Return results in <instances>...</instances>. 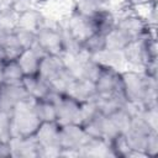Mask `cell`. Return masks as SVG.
Wrapping results in <instances>:
<instances>
[{
  "label": "cell",
  "instance_id": "obj_12",
  "mask_svg": "<svg viewBox=\"0 0 158 158\" xmlns=\"http://www.w3.org/2000/svg\"><path fill=\"white\" fill-rule=\"evenodd\" d=\"M65 94L69 95L70 98L75 99L79 102L94 99L96 96L95 83L89 79H85V78L75 77L73 79V81L70 83V85L68 86Z\"/></svg>",
  "mask_w": 158,
  "mask_h": 158
},
{
  "label": "cell",
  "instance_id": "obj_4",
  "mask_svg": "<svg viewBox=\"0 0 158 158\" xmlns=\"http://www.w3.org/2000/svg\"><path fill=\"white\" fill-rule=\"evenodd\" d=\"M40 146V157H59V125L54 122H42L35 133Z\"/></svg>",
  "mask_w": 158,
  "mask_h": 158
},
{
  "label": "cell",
  "instance_id": "obj_24",
  "mask_svg": "<svg viewBox=\"0 0 158 158\" xmlns=\"http://www.w3.org/2000/svg\"><path fill=\"white\" fill-rule=\"evenodd\" d=\"M98 115H100V112H99L98 105L95 102V98L86 100V101H83L79 105V114H78L77 123L84 126L88 122H90L91 120H94Z\"/></svg>",
  "mask_w": 158,
  "mask_h": 158
},
{
  "label": "cell",
  "instance_id": "obj_20",
  "mask_svg": "<svg viewBox=\"0 0 158 158\" xmlns=\"http://www.w3.org/2000/svg\"><path fill=\"white\" fill-rule=\"evenodd\" d=\"M23 77V72L17 60H7L1 64V83L21 84Z\"/></svg>",
  "mask_w": 158,
  "mask_h": 158
},
{
  "label": "cell",
  "instance_id": "obj_15",
  "mask_svg": "<svg viewBox=\"0 0 158 158\" xmlns=\"http://www.w3.org/2000/svg\"><path fill=\"white\" fill-rule=\"evenodd\" d=\"M65 67H67V64L62 56L44 54L40 60V67H38L37 74L42 79H44L47 83H49V80L53 79Z\"/></svg>",
  "mask_w": 158,
  "mask_h": 158
},
{
  "label": "cell",
  "instance_id": "obj_8",
  "mask_svg": "<svg viewBox=\"0 0 158 158\" xmlns=\"http://www.w3.org/2000/svg\"><path fill=\"white\" fill-rule=\"evenodd\" d=\"M30 98L22 84H5L0 83V111L10 112L14 106Z\"/></svg>",
  "mask_w": 158,
  "mask_h": 158
},
{
  "label": "cell",
  "instance_id": "obj_1",
  "mask_svg": "<svg viewBox=\"0 0 158 158\" xmlns=\"http://www.w3.org/2000/svg\"><path fill=\"white\" fill-rule=\"evenodd\" d=\"M12 137H31L35 136L42 123L35 109V100L27 98L17 102L10 111Z\"/></svg>",
  "mask_w": 158,
  "mask_h": 158
},
{
  "label": "cell",
  "instance_id": "obj_21",
  "mask_svg": "<svg viewBox=\"0 0 158 158\" xmlns=\"http://www.w3.org/2000/svg\"><path fill=\"white\" fill-rule=\"evenodd\" d=\"M35 109L41 122H54L57 120L56 104L51 96L46 99L35 100Z\"/></svg>",
  "mask_w": 158,
  "mask_h": 158
},
{
  "label": "cell",
  "instance_id": "obj_10",
  "mask_svg": "<svg viewBox=\"0 0 158 158\" xmlns=\"http://www.w3.org/2000/svg\"><path fill=\"white\" fill-rule=\"evenodd\" d=\"M44 23H46V20L42 16V14L32 7H28L25 11L17 14L15 28L36 35Z\"/></svg>",
  "mask_w": 158,
  "mask_h": 158
},
{
  "label": "cell",
  "instance_id": "obj_9",
  "mask_svg": "<svg viewBox=\"0 0 158 158\" xmlns=\"http://www.w3.org/2000/svg\"><path fill=\"white\" fill-rule=\"evenodd\" d=\"M64 28L68 31V33L80 44L90 36L94 33V28L90 21V17L81 16L79 14L72 12L67 25Z\"/></svg>",
  "mask_w": 158,
  "mask_h": 158
},
{
  "label": "cell",
  "instance_id": "obj_27",
  "mask_svg": "<svg viewBox=\"0 0 158 158\" xmlns=\"http://www.w3.org/2000/svg\"><path fill=\"white\" fill-rule=\"evenodd\" d=\"M100 7H101V5H99V4H96L91 0H75L73 12L79 14V15L85 16V17H90Z\"/></svg>",
  "mask_w": 158,
  "mask_h": 158
},
{
  "label": "cell",
  "instance_id": "obj_28",
  "mask_svg": "<svg viewBox=\"0 0 158 158\" xmlns=\"http://www.w3.org/2000/svg\"><path fill=\"white\" fill-rule=\"evenodd\" d=\"M11 121L10 112L0 111V143H6L11 139Z\"/></svg>",
  "mask_w": 158,
  "mask_h": 158
},
{
  "label": "cell",
  "instance_id": "obj_16",
  "mask_svg": "<svg viewBox=\"0 0 158 158\" xmlns=\"http://www.w3.org/2000/svg\"><path fill=\"white\" fill-rule=\"evenodd\" d=\"M90 21H91L94 32L105 36L112 28L116 27L117 19L109 9H106L105 6H101L93 16H90Z\"/></svg>",
  "mask_w": 158,
  "mask_h": 158
},
{
  "label": "cell",
  "instance_id": "obj_7",
  "mask_svg": "<svg viewBox=\"0 0 158 158\" xmlns=\"http://www.w3.org/2000/svg\"><path fill=\"white\" fill-rule=\"evenodd\" d=\"M120 72L121 70L111 68V67H102L99 77L95 80L96 95L122 94Z\"/></svg>",
  "mask_w": 158,
  "mask_h": 158
},
{
  "label": "cell",
  "instance_id": "obj_6",
  "mask_svg": "<svg viewBox=\"0 0 158 158\" xmlns=\"http://www.w3.org/2000/svg\"><path fill=\"white\" fill-rule=\"evenodd\" d=\"M116 27L120 28L131 41L138 40L148 33L151 30L156 28V26L151 25L148 21L143 20L141 16L136 14H127L117 19Z\"/></svg>",
  "mask_w": 158,
  "mask_h": 158
},
{
  "label": "cell",
  "instance_id": "obj_34",
  "mask_svg": "<svg viewBox=\"0 0 158 158\" xmlns=\"http://www.w3.org/2000/svg\"><path fill=\"white\" fill-rule=\"evenodd\" d=\"M0 9H1V2H0Z\"/></svg>",
  "mask_w": 158,
  "mask_h": 158
},
{
  "label": "cell",
  "instance_id": "obj_13",
  "mask_svg": "<svg viewBox=\"0 0 158 158\" xmlns=\"http://www.w3.org/2000/svg\"><path fill=\"white\" fill-rule=\"evenodd\" d=\"M22 86L25 88L27 95L33 99V100H38V99H46L49 98L51 94L53 93L49 84L42 79L38 74L35 75H25L22 79Z\"/></svg>",
  "mask_w": 158,
  "mask_h": 158
},
{
  "label": "cell",
  "instance_id": "obj_30",
  "mask_svg": "<svg viewBox=\"0 0 158 158\" xmlns=\"http://www.w3.org/2000/svg\"><path fill=\"white\" fill-rule=\"evenodd\" d=\"M144 152H146L147 157H154L157 154V152H158V132H152L148 136Z\"/></svg>",
  "mask_w": 158,
  "mask_h": 158
},
{
  "label": "cell",
  "instance_id": "obj_3",
  "mask_svg": "<svg viewBox=\"0 0 158 158\" xmlns=\"http://www.w3.org/2000/svg\"><path fill=\"white\" fill-rule=\"evenodd\" d=\"M35 46L43 53L49 56H63L64 42L62 27L49 26L44 23L36 33Z\"/></svg>",
  "mask_w": 158,
  "mask_h": 158
},
{
  "label": "cell",
  "instance_id": "obj_29",
  "mask_svg": "<svg viewBox=\"0 0 158 158\" xmlns=\"http://www.w3.org/2000/svg\"><path fill=\"white\" fill-rule=\"evenodd\" d=\"M16 14L9 9H0V31H11L15 30L16 25Z\"/></svg>",
  "mask_w": 158,
  "mask_h": 158
},
{
  "label": "cell",
  "instance_id": "obj_26",
  "mask_svg": "<svg viewBox=\"0 0 158 158\" xmlns=\"http://www.w3.org/2000/svg\"><path fill=\"white\" fill-rule=\"evenodd\" d=\"M93 59H95L98 63H100L104 67H111L115 69H118L123 62L122 54L117 53V52H112L109 49H104L101 52H99L95 56H91Z\"/></svg>",
  "mask_w": 158,
  "mask_h": 158
},
{
  "label": "cell",
  "instance_id": "obj_14",
  "mask_svg": "<svg viewBox=\"0 0 158 158\" xmlns=\"http://www.w3.org/2000/svg\"><path fill=\"white\" fill-rule=\"evenodd\" d=\"M121 54H122L123 60L130 63L133 67L143 68V65L148 60L147 54H146V49H144V43H143L142 38L130 41Z\"/></svg>",
  "mask_w": 158,
  "mask_h": 158
},
{
  "label": "cell",
  "instance_id": "obj_18",
  "mask_svg": "<svg viewBox=\"0 0 158 158\" xmlns=\"http://www.w3.org/2000/svg\"><path fill=\"white\" fill-rule=\"evenodd\" d=\"M79 157H114L110 143L102 138H89L80 148Z\"/></svg>",
  "mask_w": 158,
  "mask_h": 158
},
{
  "label": "cell",
  "instance_id": "obj_22",
  "mask_svg": "<svg viewBox=\"0 0 158 158\" xmlns=\"http://www.w3.org/2000/svg\"><path fill=\"white\" fill-rule=\"evenodd\" d=\"M131 40L117 27L112 28L107 35H105V49L122 53L125 47Z\"/></svg>",
  "mask_w": 158,
  "mask_h": 158
},
{
  "label": "cell",
  "instance_id": "obj_2",
  "mask_svg": "<svg viewBox=\"0 0 158 158\" xmlns=\"http://www.w3.org/2000/svg\"><path fill=\"white\" fill-rule=\"evenodd\" d=\"M90 137L84 127L79 123L59 125V157H79L80 148L88 142Z\"/></svg>",
  "mask_w": 158,
  "mask_h": 158
},
{
  "label": "cell",
  "instance_id": "obj_5",
  "mask_svg": "<svg viewBox=\"0 0 158 158\" xmlns=\"http://www.w3.org/2000/svg\"><path fill=\"white\" fill-rule=\"evenodd\" d=\"M51 98L54 100L56 104L57 123L60 126L68 123H77L80 102L67 94H58L54 91L51 94Z\"/></svg>",
  "mask_w": 158,
  "mask_h": 158
},
{
  "label": "cell",
  "instance_id": "obj_19",
  "mask_svg": "<svg viewBox=\"0 0 158 158\" xmlns=\"http://www.w3.org/2000/svg\"><path fill=\"white\" fill-rule=\"evenodd\" d=\"M95 102L98 105L99 112L101 115H111L116 110L126 105V100L122 94H111V95H96Z\"/></svg>",
  "mask_w": 158,
  "mask_h": 158
},
{
  "label": "cell",
  "instance_id": "obj_25",
  "mask_svg": "<svg viewBox=\"0 0 158 158\" xmlns=\"http://www.w3.org/2000/svg\"><path fill=\"white\" fill-rule=\"evenodd\" d=\"M105 49V36L94 32L90 35L83 43H81V51L88 56H95L99 52Z\"/></svg>",
  "mask_w": 158,
  "mask_h": 158
},
{
  "label": "cell",
  "instance_id": "obj_11",
  "mask_svg": "<svg viewBox=\"0 0 158 158\" xmlns=\"http://www.w3.org/2000/svg\"><path fill=\"white\" fill-rule=\"evenodd\" d=\"M10 147H11V157H21V158L40 157V146L35 136L11 137Z\"/></svg>",
  "mask_w": 158,
  "mask_h": 158
},
{
  "label": "cell",
  "instance_id": "obj_31",
  "mask_svg": "<svg viewBox=\"0 0 158 158\" xmlns=\"http://www.w3.org/2000/svg\"><path fill=\"white\" fill-rule=\"evenodd\" d=\"M127 5L132 6V7H136V6H143V5H153V4H157V0H126Z\"/></svg>",
  "mask_w": 158,
  "mask_h": 158
},
{
  "label": "cell",
  "instance_id": "obj_17",
  "mask_svg": "<svg viewBox=\"0 0 158 158\" xmlns=\"http://www.w3.org/2000/svg\"><path fill=\"white\" fill-rule=\"evenodd\" d=\"M44 54L33 44L31 48H26L22 51L20 57L17 58V63L20 64L23 75H35L38 72L40 60Z\"/></svg>",
  "mask_w": 158,
  "mask_h": 158
},
{
  "label": "cell",
  "instance_id": "obj_23",
  "mask_svg": "<svg viewBox=\"0 0 158 158\" xmlns=\"http://www.w3.org/2000/svg\"><path fill=\"white\" fill-rule=\"evenodd\" d=\"M112 122V125L115 126L116 131L120 135H125L130 127H131V121H132V112L128 110V107L125 105L123 107L116 110L115 112H112L111 115H107Z\"/></svg>",
  "mask_w": 158,
  "mask_h": 158
},
{
  "label": "cell",
  "instance_id": "obj_32",
  "mask_svg": "<svg viewBox=\"0 0 158 158\" xmlns=\"http://www.w3.org/2000/svg\"><path fill=\"white\" fill-rule=\"evenodd\" d=\"M91 1H94V2H96L99 5H101V6H105V4H107L110 0H91Z\"/></svg>",
  "mask_w": 158,
  "mask_h": 158
},
{
  "label": "cell",
  "instance_id": "obj_33",
  "mask_svg": "<svg viewBox=\"0 0 158 158\" xmlns=\"http://www.w3.org/2000/svg\"><path fill=\"white\" fill-rule=\"evenodd\" d=\"M38 1H42V2H47V1H52V0H38Z\"/></svg>",
  "mask_w": 158,
  "mask_h": 158
}]
</instances>
